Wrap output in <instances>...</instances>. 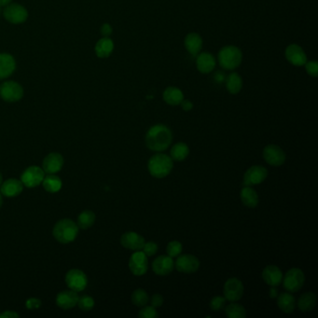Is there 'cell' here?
Segmentation results:
<instances>
[{
    "mask_svg": "<svg viewBox=\"0 0 318 318\" xmlns=\"http://www.w3.org/2000/svg\"><path fill=\"white\" fill-rule=\"evenodd\" d=\"M78 295L76 291L64 290L60 292L56 297V304L64 310L74 308L78 302Z\"/></svg>",
    "mask_w": 318,
    "mask_h": 318,
    "instance_id": "obj_20",
    "label": "cell"
},
{
    "mask_svg": "<svg viewBox=\"0 0 318 318\" xmlns=\"http://www.w3.org/2000/svg\"><path fill=\"white\" fill-rule=\"evenodd\" d=\"M172 140V131L164 124L153 125L146 134V148L155 152L166 150L171 145Z\"/></svg>",
    "mask_w": 318,
    "mask_h": 318,
    "instance_id": "obj_1",
    "label": "cell"
},
{
    "mask_svg": "<svg viewBox=\"0 0 318 318\" xmlns=\"http://www.w3.org/2000/svg\"><path fill=\"white\" fill-rule=\"evenodd\" d=\"M158 244L155 242H145L142 251L145 253L146 256H152L158 252Z\"/></svg>",
    "mask_w": 318,
    "mask_h": 318,
    "instance_id": "obj_40",
    "label": "cell"
},
{
    "mask_svg": "<svg viewBox=\"0 0 318 318\" xmlns=\"http://www.w3.org/2000/svg\"><path fill=\"white\" fill-rule=\"evenodd\" d=\"M44 176L43 169L38 166H30L22 174L21 181L26 187L36 188L42 184Z\"/></svg>",
    "mask_w": 318,
    "mask_h": 318,
    "instance_id": "obj_13",
    "label": "cell"
},
{
    "mask_svg": "<svg viewBox=\"0 0 318 318\" xmlns=\"http://www.w3.org/2000/svg\"><path fill=\"white\" fill-rule=\"evenodd\" d=\"M183 250V246L180 241H171L168 242L166 246L167 255L171 258H176L180 256Z\"/></svg>",
    "mask_w": 318,
    "mask_h": 318,
    "instance_id": "obj_36",
    "label": "cell"
},
{
    "mask_svg": "<svg viewBox=\"0 0 318 318\" xmlns=\"http://www.w3.org/2000/svg\"><path fill=\"white\" fill-rule=\"evenodd\" d=\"M0 12H1V8H0Z\"/></svg>",
    "mask_w": 318,
    "mask_h": 318,
    "instance_id": "obj_52",
    "label": "cell"
},
{
    "mask_svg": "<svg viewBox=\"0 0 318 318\" xmlns=\"http://www.w3.org/2000/svg\"><path fill=\"white\" fill-rule=\"evenodd\" d=\"M20 316L14 311H5L2 314H0V318H19Z\"/></svg>",
    "mask_w": 318,
    "mask_h": 318,
    "instance_id": "obj_47",
    "label": "cell"
},
{
    "mask_svg": "<svg viewBox=\"0 0 318 318\" xmlns=\"http://www.w3.org/2000/svg\"><path fill=\"white\" fill-rule=\"evenodd\" d=\"M278 295H279V292L276 286H270V291H269V296L270 298H276Z\"/></svg>",
    "mask_w": 318,
    "mask_h": 318,
    "instance_id": "obj_48",
    "label": "cell"
},
{
    "mask_svg": "<svg viewBox=\"0 0 318 318\" xmlns=\"http://www.w3.org/2000/svg\"><path fill=\"white\" fill-rule=\"evenodd\" d=\"M24 96V89L21 85L14 80H8L0 85V97L8 103L20 101Z\"/></svg>",
    "mask_w": 318,
    "mask_h": 318,
    "instance_id": "obj_6",
    "label": "cell"
},
{
    "mask_svg": "<svg viewBox=\"0 0 318 318\" xmlns=\"http://www.w3.org/2000/svg\"><path fill=\"white\" fill-rule=\"evenodd\" d=\"M78 305L82 311L89 312L94 306V300L88 295H84L82 297L78 298Z\"/></svg>",
    "mask_w": 318,
    "mask_h": 318,
    "instance_id": "obj_37",
    "label": "cell"
},
{
    "mask_svg": "<svg viewBox=\"0 0 318 318\" xmlns=\"http://www.w3.org/2000/svg\"><path fill=\"white\" fill-rule=\"evenodd\" d=\"M26 308L29 310H34V309H38L42 306V300L36 298H31L26 300Z\"/></svg>",
    "mask_w": 318,
    "mask_h": 318,
    "instance_id": "obj_42",
    "label": "cell"
},
{
    "mask_svg": "<svg viewBox=\"0 0 318 318\" xmlns=\"http://www.w3.org/2000/svg\"><path fill=\"white\" fill-rule=\"evenodd\" d=\"M66 284L70 290L80 292L87 286L88 279L82 270L73 269L68 272L66 276Z\"/></svg>",
    "mask_w": 318,
    "mask_h": 318,
    "instance_id": "obj_14",
    "label": "cell"
},
{
    "mask_svg": "<svg viewBox=\"0 0 318 318\" xmlns=\"http://www.w3.org/2000/svg\"><path fill=\"white\" fill-rule=\"evenodd\" d=\"M226 316L228 318H246V310L242 305L236 304V302L228 304L225 309Z\"/></svg>",
    "mask_w": 318,
    "mask_h": 318,
    "instance_id": "obj_34",
    "label": "cell"
},
{
    "mask_svg": "<svg viewBox=\"0 0 318 318\" xmlns=\"http://www.w3.org/2000/svg\"><path fill=\"white\" fill-rule=\"evenodd\" d=\"M174 167L172 158L164 153L157 152L150 157L148 162V172L153 178L162 180L168 176Z\"/></svg>",
    "mask_w": 318,
    "mask_h": 318,
    "instance_id": "obj_2",
    "label": "cell"
},
{
    "mask_svg": "<svg viewBox=\"0 0 318 318\" xmlns=\"http://www.w3.org/2000/svg\"><path fill=\"white\" fill-rule=\"evenodd\" d=\"M42 185L46 190V192H48L50 194H56L62 188V180L54 174H50L47 176H44Z\"/></svg>",
    "mask_w": 318,
    "mask_h": 318,
    "instance_id": "obj_31",
    "label": "cell"
},
{
    "mask_svg": "<svg viewBox=\"0 0 318 318\" xmlns=\"http://www.w3.org/2000/svg\"><path fill=\"white\" fill-rule=\"evenodd\" d=\"M16 70V62L10 54H0V80L12 76Z\"/></svg>",
    "mask_w": 318,
    "mask_h": 318,
    "instance_id": "obj_22",
    "label": "cell"
},
{
    "mask_svg": "<svg viewBox=\"0 0 318 318\" xmlns=\"http://www.w3.org/2000/svg\"><path fill=\"white\" fill-rule=\"evenodd\" d=\"M185 47L188 52L192 56H197L202 48V36L197 33H190L185 38Z\"/></svg>",
    "mask_w": 318,
    "mask_h": 318,
    "instance_id": "obj_24",
    "label": "cell"
},
{
    "mask_svg": "<svg viewBox=\"0 0 318 318\" xmlns=\"http://www.w3.org/2000/svg\"><path fill=\"white\" fill-rule=\"evenodd\" d=\"M190 154V148L184 142H178L172 146L170 150V157L176 162H182L188 158Z\"/></svg>",
    "mask_w": 318,
    "mask_h": 318,
    "instance_id": "obj_32",
    "label": "cell"
},
{
    "mask_svg": "<svg viewBox=\"0 0 318 318\" xmlns=\"http://www.w3.org/2000/svg\"><path fill=\"white\" fill-rule=\"evenodd\" d=\"M138 316L140 318H157L159 316L158 312L156 311V308L153 306H144L142 307L141 311L139 312Z\"/></svg>",
    "mask_w": 318,
    "mask_h": 318,
    "instance_id": "obj_38",
    "label": "cell"
},
{
    "mask_svg": "<svg viewBox=\"0 0 318 318\" xmlns=\"http://www.w3.org/2000/svg\"><path fill=\"white\" fill-rule=\"evenodd\" d=\"M263 159L265 162L272 166H283L286 159V153L279 146L272 145L266 146L263 148Z\"/></svg>",
    "mask_w": 318,
    "mask_h": 318,
    "instance_id": "obj_11",
    "label": "cell"
},
{
    "mask_svg": "<svg viewBox=\"0 0 318 318\" xmlns=\"http://www.w3.org/2000/svg\"><path fill=\"white\" fill-rule=\"evenodd\" d=\"M3 16L8 22L12 24H21L28 20V10L20 4L10 3L4 8Z\"/></svg>",
    "mask_w": 318,
    "mask_h": 318,
    "instance_id": "obj_7",
    "label": "cell"
},
{
    "mask_svg": "<svg viewBox=\"0 0 318 318\" xmlns=\"http://www.w3.org/2000/svg\"><path fill=\"white\" fill-rule=\"evenodd\" d=\"M284 288L288 292L295 293L300 290L304 286V272L298 268H292L288 270L283 277Z\"/></svg>",
    "mask_w": 318,
    "mask_h": 318,
    "instance_id": "obj_5",
    "label": "cell"
},
{
    "mask_svg": "<svg viewBox=\"0 0 318 318\" xmlns=\"http://www.w3.org/2000/svg\"><path fill=\"white\" fill-rule=\"evenodd\" d=\"M2 204H3V198H2V194H0V208L2 206Z\"/></svg>",
    "mask_w": 318,
    "mask_h": 318,
    "instance_id": "obj_50",
    "label": "cell"
},
{
    "mask_svg": "<svg viewBox=\"0 0 318 318\" xmlns=\"http://www.w3.org/2000/svg\"><path fill=\"white\" fill-rule=\"evenodd\" d=\"M96 222V214L90 211V210H86L80 213L78 218V227L82 230H88L90 228L94 223Z\"/></svg>",
    "mask_w": 318,
    "mask_h": 318,
    "instance_id": "obj_33",
    "label": "cell"
},
{
    "mask_svg": "<svg viewBox=\"0 0 318 318\" xmlns=\"http://www.w3.org/2000/svg\"><path fill=\"white\" fill-rule=\"evenodd\" d=\"M174 269V262L170 256H160L152 262V270L157 276H166L170 274Z\"/></svg>",
    "mask_w": 318,
    "mask_h": 318,
    "instance_id": "obj_16",
    "label": "cell"
},
{
    "mask_svg": "<svg viewBox=\"0 0 318 318\" xmlns=\"http://www.w3.org/2000/svg\"><path fill=\"white\" fill-rule=\"evenodd\" d=\"M277 305L284 314H292L296 308V298L290 292H286L278 295Z\"/></svg>",
    "mask_w": 318,
    "mask_h": 318,
    "instance_id": "obj_25",
    "label": "cell"
},
{
    "mask_svg": "<svg viewBox=\"0 0 318 318\" xmlns=\"http://www.w3.org/2000/svg\"><path fill=\"white\" fill-rule=\"evenodd\" d=\"M240 198L242 200V204L248 208H256L260 202L258 195L253 187L244 186L241 190Z\"/></svg>",
    "mask_w": 318,
    "mask_h": 318,
    "instance_id": "obj_26",
    "label": "cell"
},
{
    "mask_svg": "<svg viewBox=\"0 0 318 318\" xmlns=\"http://www.w3.org/2000/svg\"><path fill=\"white\" fill-rule=\"evenodd\" d=\"M196 66L202 74H209L214 70L216 59L210 52H202L196 56Z\"/></svg>",
    "mask_w": 318,
    "mask_h": 318,
    "instance_id": "obj_21",
    "label": "cell"
},
{
    "mask_svg": "<svg viewBox=\"0 0 318 318\" xmlns=\"http://www.w3.org/2000/svg\"><path fill=\"white\" fill-rule=\"evenodd\" d=\"M224 83L226 85V89L232 94H237L242 90V78L236 72L230 73L228 76H226Z\"/></svg>",
    "mask_w": 318,
    "mask_h": 318,
    "instance_id": "obj_30",
    "label": "cell"
},
{
    "mask_svg": "<svg viewBox=\"0 0 318 318\" xmlns=\"http://www.w3.org/2000/svg\"><path fill=\"white\" fill-rule=\"evenodd\" d=\"M164 100L169 106H180L184 99V94L180 88L176 87H167L164 92Z\"/></svg>",
    "mask_w": 318,
    "mask_h": 318,
    "instance_id": "obj_27",
    "label": "cell"
},
{
    "mask_svg": "<svg viewBox=\"0 0 318 318\" xmlns=\"http://www.w3.org/2000/svg\"><path fill=\"white\" fill-rule=\"evenodd\" d=\"M316 295L312 292H306L302 294L298 300V307L302 312H311L316 305Z\"/></svg>",
    "mask_w": 318,
    "mask_h": 318,
    "instance_id": "obj_29",
    "label": "cell"
},
{
    "mask_svg": "<svg viewBox=\"0 0 318 318\" xmlns=\"http://www.w3.org/2000/svg\"><path fill=\"white\" fill-rule=\"evenodd\" d=\"M112 31H113V29L110 24H104L100 29L101 35L103 36L104 38H110L112 34Z\"/></svg>",
    "mask_w": 318,
    "mask_h": 318,
    "instance_id": "obj_44",
    "label": "cell"
},
{
    "mask_svg": "<svg viewBox=\"0 0 318 318\" xmlns=\"http://www.w3.org/2000/svg\"><path fill=\"white\" fill-rule=\"evenodd\" d=\"M22 188H24V184L21 180L10 178V180H6L4 183H2L0 187V192H1L0 194L4 195L5 197L12 198L22 194Z\"/></svg>",
    "mask_w": 318,
    "mask_h": 318,
    "instance_id": "obj_23",
    "label": "cell"
},
{
    "mask_svg": "<svg viewBox=\"0 0 318 318\" xmlns=\"http://www.w3.org/2000/svg\"><path fill=\"white\" fill-rule=\"evenodd\" d=\"M150 300L152 306L155 308H159L164 304V297L160 294H153Z\"/></svg>",
    "mask_w": 318,
    "mask_h": 318,
    "instance_id": "obj_43",
    "label": "cell"
},
{
    "mask_svg": "<svg viewBox=\"0 0 318 318\" xmlns=\"http://www.w3.org/2000/svg\"><path fill=\"white\" fill-rule=\"evenodd\" d=\"M129 269L136 276H142L148 270V256L142 250L136 251L129 260Z\"/></svg>",
    "mask_w": 318,
    "mask_h": 318,
    "instance_id": "obj_10",
    "label": "cell"
},
{
    "mask_svg": "<svg viewBox=\"0 0 318 318\" xmlns=\"http://www.w3.org/2000/svg\"><path fill=\"white\" fill-rule=\"evenodd\" d=\"M180 106H181V108L184 111H190L194 108L192 102H190V100H186V99H183V101L180 103Z\"/></svg>",
    "mask_w": 318,
    "mask_h": 318,
    "instance_id": "obj_45",
    "label": "cell"
},
{
    "mask_svg": "<svg viewBox=\"0 0 318 318\" xmlns=\"http://www.w3.org/2000/svg\"><path fill=\"white\" fill-rule=\"evenodd\" d=\"M132 302L138 307H144L148 304L150 297L146 291L142 288H138L132 292L131 296Z\"/></svg>",
    "mask_w": 318,
    "mask_h": 318,
    "instance_id": "obj_35",
    "label": "cell"
},
{
    "mask_svg": "<svg viewBox=\"0 0 318 318\" xmlns=\"http://www.w3.org/2000/svg\"><path fill=\"white\" fill-rule=\"evenodd\" d=\"M224 298L230 302H238L242 298L244 292V288L242 281L236 277L230 278L224 284Z\"/></svg>",
    "mask_w": 318,
    "mask_h": 318,
    "instance_id": "obj_8",
    "label": "cell"
},
{
    "mask_svg": "<svg viewBox=\"0 0 318 318\" xmlns=\"http://www.w3.org/2000/svg\"><path fill=\"white\" fill-rule=\"evenodd\" d=\"M12 0H0V8L6 7L8 5H10L12 3Z\"/></svg>",
    "mask_w": 318,
    "mask_h": 318,
    "instance_id": "obj_49",
    "label": "cell"
},
{
    "mask_svg": "<svg viewBox=\"0 0 318 318\" xmlns=\"http://www.w3.org/2000/svg\"><path fill=\"white\" fill-rule=\"evenodd\" d=\"M78 234V227L70 218H64L57 222L52 230L56 240L61 244H70L76 239Z\"/></svg>",
    "mask_w": 318,
    "mask_h": 318,
    "instance_id": "obj_3",
    "label": "cell"
},
{
    "mask_svg": "<svg viewBox=\"0 0 318 318\" xmlns=\"http://www.w3.org/2000/svg\"><path fill=\"white\" fill-rule=\"evenodd\" d=\"M114 50V42L110 38H103L96 44V54L99 58H108L111 56Z\"/></svg>",
    "mask_w": 318,
    "mask_h": 318,
    "instance_id": "obj_28",
    "label": "cell"
},
{
    "mask_svg": "<svg viewBox=\"0 0 318 318\" xmlns=\"http://www.w3.org/2000/svg\"><path fill=\"white\" fill-rule=\"evenodd\" d=\"M218 59L222 68L236 70L242 64V50L236 46H225L220 50Z\"/></svg>",
    "mask_w": 318,
    "mask_h": 318,
    "instance_id": "obj_4",
    "label": "cell"
},
{
    "mask_svg": "<svg viewBox=\"0 0 318 318\" xmlns=\"http://www.w3.org/2000/svg\"><path fill=\"white\" fill-rule=\"evenodd\" d=\"M226 304V298L222 296H216L210 302V308L214 312L220 311Z\"/></svg>",
    "mask_w": 318,
    "mask_h": 318,
    "instance_id": "obj_39",
    "label": "cell"
},
{
    "mask_svg": "<svg viewBox=\"0 0 318 318\" xmlns=\"http://www.w3.org/2000/svg\"><path fill=\"white\" fill-rule=\"evenodd\" d=\"M306 72L308 73L309 76L312 78H316L318 76V64L316 61H310L306 62L304 64Z\"/></svg>",
    "mask_w": 318,
    "mask_h": 318,
    "instance_id": "obj_41",
    "label": "cell"
},
{
    "mask_svg": "<svg viewBox=\"0 0 318 318\" xmlns=\"http://www.w3.org/2000/svg\"><path fill=\"white\" fill-rule=\"evenodd\" d=\"M268 176V170L262 166H253L249 167L244 176V186H256L262 184Z\"/></svg>",
    "mask_w": 318,
    "mask_h": 318,
    "instance_id": "obj_9",
    "label": "cell"
},
{
    "mask_svg": "<svg viewBox=\"0 0 318 318\" xmlns=\"http://www.w3.org/2000/svg\"><path fill=\"white\" fill-rule=\"evenodd\" d=\"M262 278L270 286H278L282 283L283 272L276 265H268L263 270Z\"/></svg>",
    "mask_w": 318,
    "mask_h": 318,
    "instance_id": "obj_19",
    "label": "cell"
},
{
    "mask_svg": "<svg viewBox=\"0 0 318 318\" xmlns=\"http://www.w3.org/2000/svg\"><path fill=\"white\" fill-rule=\"evenodd\" d=\"M64 166V158L60 153L52 152L47 155L42 162V168L45 173L50 174L59 172Z\"/></svg>",
    "mask_w": 318,
    "mask_h": 318,
    "instance_id": "obj_18",
    "label": "cell"
},
{
    "mask_svg": "<svg viewBox=\"0 0 318 318\" xmlns=\"http://www.w3.org/2000/svg\"><path fill=\"white\" fill-rule=\"evenodd\" d=\"M174 268L180 272H183V274H194L200 268V260L194 255L185 254V255L178 256L174 262Z\"/></svg>",
    "mask_w": 318,
    "mask_h": 318,
    "instance_id": "obj_12",
    "label": "cell"
},
{
    "mask_svg": "<svg viewBox=\"0 0 318 318\" xmlns=\"http://www.w3.org/2000/svg\"><path fill=\"white\" fill-rule=\"evenodd\" d=\"M214 80L216 83L225 82L226 75L222 71H218V72H216V74L214 75Z\"/></svg>",
    "mask_w": 318,
    "mask_h": 318,
    "instance_id": "obj_46",
    "label": "cell"
},
{
    "mask_svg": "<svg viewBox=\"0 0 318 318\" xmlns=\"http://www.w3.org/2000/svg\"><path fill=\"white\" fill-rule=\"evenodd\" d=\"M284 56L288 62L295 66H302L307 62V56L304 48L298 44L288 45L286 48Z\"/></svg>",
    "mask_w": 318,
    "mask_h": 318,
    "instance_id": "obj_15",
    "label": "cell"
},
{
    "mask_svg": "<svg viewBox=\"0 0 318 318\" xmlns=\"http://www.w3.org/2000/svg\"><path fill=\"white\" fill-rule=\"evenodd\" d=\"M145 242V238L134 232H127L120 237L122 246L132 251L142 250Z\"/></svg>",
    "mask_w": 318,
    "mask_h": 318,
    "instance_id": "obj_17",
    "label": "cell"
},
{
    "mask_svg": "<svg viewBox=\"0 0 318 318\" xmlns=\"http://www.w3.org/2000/svg\"><path fill=\"white\" fill-rule=\"evenodd\" d=\"M2 184V174L0 173V185Z\"/></svg>",
    "mask_w": 318,
    "mask_h": 318,
    "instance_id": "obj_51",
    "label": "cell"
}]
</instances>
